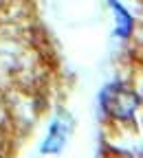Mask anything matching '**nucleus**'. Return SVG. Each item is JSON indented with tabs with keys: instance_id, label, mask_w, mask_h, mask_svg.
<instances>
[{
	"instance_id": "7ed1b4c3",
	"label": "nucleus",
	"mask_w": 143,
	"mask_h": 158,
	"mask_svg": "<svg viewBox=\"0 0 143 158\" xmlns=\"http://www.w3.org/2000/svg\"><path fill=\"white\" fill-rule=\"evenodd\" d=\"M110 5H112V9H115L117 15H119V18H117V20H119V29H117V33H119L121 37H126V35L130 33V29H132V18L128 15V11L121 7L119 2H115V0H112Z\"/></svg>"
},
{
	"instance_id": "f257e3e1",
	"label": "nucleus",
	"mask_w": 143,
	"mask_h": 158,
	"mask_svg": "<svg viewBox=\"0 0 143 158\" xmlns=\"http://www.w3.org/2000/svg\"><path fill=\"white\" fill-rule=\"evenodd\" d=\"M104 103L106 110L117 118H130L136 108V97L124 86H110L104 92Z\"/></svg>"
},
{
	"instance_id": "f03ea898",
	"label": "nucleus",
	"mask_w": 143,
	"mask_h": 158,
	"mask_svg": "<svg viewBox=\"0 0 143 158\" xmlns=\"http://www.w3.org/2000/svg\"><path fill=\"white\" fill-rule=\"evenodd\" d=\"M66 125L62 123V121H55L53 125H51V130H49V136H46V143H44V152H57L59 147H62V143H64V138H66Z\"/></svg>"
}]
</instances>
